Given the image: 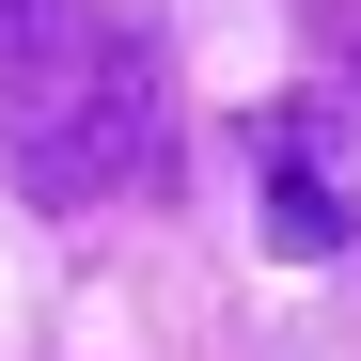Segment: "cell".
<instances>
[{
    "instance_id": "obj_1",
    "label": "cell",
    "mask_w": 361,
    "mask_h": 361,
    "mask_svg": "<svg viewBox=\"0 0 361 361\" xmlns=\"http://www.w3.org/2000/svg\"><path fill=\"white\" fill-rule=\"evenodd\" d=\"M0 157L47 220L173 173V47L126 0H0Z\"/></svg>"
},
{
    "instance_id": "obj_2",
    "label": "cell",
    "mask_w": 361,
    "mask_h": 361,
    "mask_svg": "<svg viewBox=\"0 0 361 361\" xmlns=\"http://www.w3.org/2000/svg\"><path fill=\"white\" fill-rule=\"evenodd\" d=\"M345 189H330V157H314V126H298V110H283V126H267V252H298V267H330L345 252Z\"/></svg>"
}]
</instances>
